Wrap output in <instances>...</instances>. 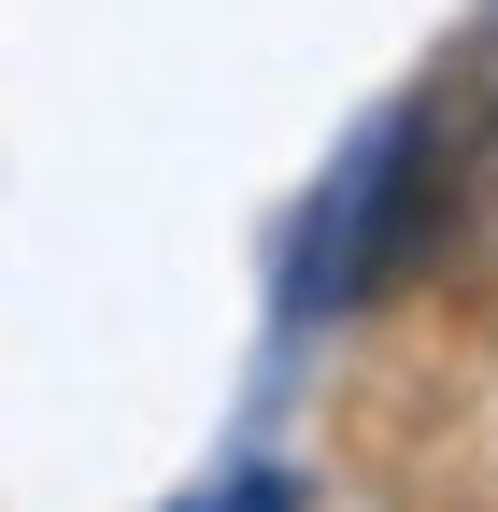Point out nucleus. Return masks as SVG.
Wrapping results in <instances>:
<instances>
[{"instance_id":"obj_1","label":"nucleus","mask_w":498,"mask_h":512,"mask_svg":"<svg viewBox=\"0 0 498 512\" xmlns=\"http://www.w3.org/2000/svg\"><path fill=\"white\" fill-rule=\"evenodd\" d=\"M442 157H456V114L413 100V114H385V128L328 171L314 228H299V299H314V313L399 285L413 256H427V228H442Z\"/></svg>"},{"instance_id":"obj_2","label":"nucleus","mask_w":498,"mask_h":512,"mask_svg":"<svg viewBox=\"0 0 498 512\" xmlns=\"http://www.w3.org/2000/svg\"><path fill=\"white\" fill-rule=\"evenodd\" d=\"M185 512H299V470H242V484H214V498H185Z\"/></svg>"}]
</instances>
